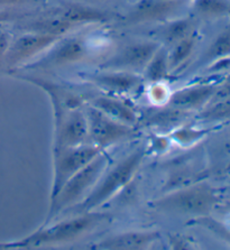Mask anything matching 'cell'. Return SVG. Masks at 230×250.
<instances>
[{"label":"cell","mask_w":230,"mask_h":250,"mask_svg":"<svg viewBox=\"0 0 230 250\" xmlns=\"http://www.w3.org/2000/svg\"><path fill=\"white\" fill-rule=\"evenodd\" d=\"M93 107L99 109L110 118L129 126L137 123V116L133 109L119 100L101 97L93 101Z\"/></svg>","instance_id":"obj_15"},{"label":"cell","mask_w":230,"mask_h":250,"mask_svg":"<svg viewBox=\"0 0 230 250\" xmlns=\"http://www.w3.org/2000/svg\"><path fill=\"white\" fill-rule=\"evenodd\" d=\"M161 45L153 41H137L124 46L105 61L103 67L115 71H127L137 73L145 67Z\"/></svg>","instance_id":"obj_9"},{"label":"cell","mask_w":230,"mask_h":250,"mask_svg":"<svg viewBox=\"0 0 230 250\" xmlns=\"http://www.w3.org/2000/svg\"><path fill=\"white\" fill-rule=\"evenodd\" d=\"M11 41H13L11 34L8 30L3 28L2 25H0V64L3 63V60H5L6 53L10 46Z\"/></svg>","instance_id":"obj_26"},{"label":"cell","mask_w":230,"mask_h":250,"mask_svg":"<svg viewBox=\"0 0 230 250\" xmlns=\"http://www.w3.org/2000/svg\"><path fill=\"white\" fill-rule=\"evenodd\" d=\"M93 80L101 88L117 93L130 92L137 89L142 83V78L137 73L115 70L98 74Z\"/></svg>","instance_id":"obj_13"},{"label":"cell","mask_w":230,"mask_h":250,"mask_svg":"<svg viewBox=\"0 0 230 250\" xmlns=\"http://www.w3.org/2000/svg\"><path fill=\"white\" fill-rule=\"evenodd\" d=\"M90 45L84 37H66L60 39L54 45L48 48L42 59H40L32 67H62L75 64L88 58Z\"/></svg>","instance_id":"obj_8"},{"label":"cell","mask_w":230,"mask_h":250,"mask_svg":"<svg viewBox=\"0 0 230 250\" xmlns=\"http://www.w3.org/2000/svg\"><path fill=\"white\" fill-rule=\"evenodd\" d=\"M105 214H84L81 217L65 220L58 225L43 228L32 236L21 241L9 244V248H25L29 246H40L45 244H56L72 240L73 238L80 236L86 230L93 228L94 226L105 220Z\"/></svg>","instance_id":"obj_3"},{"label":"cell","mask_w":230,"mask_h":250,"mask_svg":"<svg viewBox=\"0 0 230 250\" xmlns=\"http://www.w3.org/2000/svg\"><path fill=\"white\" fill-rule=\"evenodd\" d=\"M56 118L61 119V123L58 124L55 154L64 149L84 145L89 139L85 113L80 110H73L64 117L61 109V116H58Z\"/></svg>","instance_id":"obj_10"},{"label":"cell","mask_w":230,"mask_h":250,"mask_svg":"<svg viewBox=\"0 0 230 250\" xmlns=\"http://www.w3.org/2000/svg\"><path fill=\"white\" fill-rule=\"evenodd\" d=\"M228 97H230V74H229V77L226 79L225 82L219 86V88H217L216 93H214L212 99H214V101L217 102V101L224 100Z\"/></svg>","instance_id":"obj_27"},{"label":"cell","mask_w":230,"mask_h":250,"mask_svg":"<svg viewBox=\"0 0 230 250\" xmlns=\"http://www.w3.org/2000/svg\"><path fill=\"white\" fill-rule=\"evenodd\" d=\"M158 238L157 232H125L104 240L98 248L104 249H141Z\"/></svg>","instance_id":"obj_14"},{"label":"cell","mask_w":230,"mask_h":250,"mask_svg":"<svg viewBox=\"0 0 230 250\" xmlns=\"http://www.w3.org/2000/svg\"><path fill=\"white\" fill-rule=\"evenodd\" d=\"M194 10L206 20L230 17V0H194Z\"/></svg>","instance_id":"obj_20"},{"label":"cell","mask_w":230,"mask_h":250,"mask_svg":"<svg viewBox=\"0 0 230 250\" xmlns=\"http://www.w3.org/2000/svg\"><path fill=\"white\" fill-rule=\"evenodd\" d=\"M77 27L78 26H75L71 21L64 20L56 13H53L29 22L28 32L48 34V35L62 37Z\"/></svg>","instance_id":"obj_16"},{"label":"cell","mask_w":230,"mask_h":250,"mask_svg":"<svg viewBox=\"0 0 230 250\" xmlns=\"http://www.w3.org/2000/svg\"><path fill=\"white\" fill-rule=\"evenodd\" d=\"M216 90L214 84H199L181 89L169 98V105L182 110L199 108L212 99Z\"/></svg>","instance_id":"obj_12"},{"label":"cell","mask_w":230,"mask_h":250,"mask_svg":"<svg viewBox=\"0 0 230 250\" xmlns=\"http://www.w3.org/2000/svg\"><path fill=\"white\" fill-rule=\"evenodd\" d=\"M202 117L208 120H219L230 117V97L224 100L217 101L214 105L203 112Z\"/></svg>","instance_id":"obj_24"},{"label":"cell","mask_w":230,"mask_h":250,"mask_svg":"<svg viewBox=\"0 0 230 250\" xmlns=\"http://www.w3.org/2000/svg\"><path fill=\"white\" fill-rule=\"evenodd\" d=\"M193 21L191 18H182V20L173 21L165 30L164 37L167 43L175 44L176 42L183 40L191 34H193Z\"/></svg>","instance_id":"obj_22"},{"label":"cell","mask_w":230,"mask_h":250,"mask_svg":"<svg viewBox=\"0 0 230 250\" xmlns=\"http://www.w3.org/2000/svg\"><path fill=\"white\" fill-rule=\"evenodd\" d=\"M194 222L199 223V225H202L203 227H206L207 229H209L212 231L217 234V236H219L221 239L226 240L227 242L230 244V229L226 228L221 225V223L217 222L216 220H212V219H209V218H201V219H198V220H195Z\"/></svg>","instance_id":"obj_25"},{"label":"cell","mask_w":230,"mask_h":250,"mask_svg":"<svg viewBox=\"0 0 230 250\" xmlns=\"http://www.w3.org/2000/svg\"><path fill=\"white\" fill-rule=\"evenodd\" d=\"M43 0H0V8L20 5H32V3H40Z\"/></svg>","instance_id":"obj_28"},{"label":"cell","mask_w":230,"mask_h":250,"mask_svg":"<svg viewBox=\"0 0 230 250\" xmlns=\"http://www.w3.org/2000/svg\"><path fill=\"white\" fill-rule=\"evenodd\" d=\"M85 116L88 121L89 139H91L93 145L100 149L107 148L135 134L133 126L110 118L93 105L86 108Z\"/></svg>","instance_id":"obj_5"},{"label":"cell","mask_w":230,"mask_h":250,"mask_svg":"<svg viewBox=\"0 0 230 250\" xmlns=\"http://www.w3.org/2000/svg\"><path fill=\"white\" fill-rule=\"evenodd\" d=\"M186 0H139L130 11L133 22L154 21L169 17L182 7Z\"/></svg>","instance_id":"obj_11"},{"label":"cell","mask_w":230,"mask_h":250,"mask_svg":"<svg viewBox=\"0 0 230 250\" xmlns=\"http://www.w3.org/2000/svg\"><path fill=\"white\" fill-rule=\"evenodd\" d=\"M56 14L69 21L75 26H81L90 22H100L108 20V16L103 11L81 5H69L55 11Z\"/></svg>","instance_id":"obj_17"},{"label":"cell","mask_w":230,"mask_h":250,"mask_svg":"<svg viewBox=\"0 0 230 250\" xmlns=\"http://www.w3.org/2000/svg\"><path fill=\"white\" fill-rule=\"evenodd\" d=\"M144 156L145 149L141 147L134 153L128 155L125 160L119 162L105 175L101 183L90 193L88 198L81 203L80 209L82 211L89 212L116 195V193H118L123 188H125L135 176Z\"/></svg>","instance_id":"obj_1"},{"label":"cell","mask_w":230,"mask_h":250,"mask_svg":"<svg viewBox=\"0 0 230 250\" xmlns=\"http://www.w3.org/2000/svg\"><path fill=\"white\" fill-rule=\"evenodd\" d=\"M108 161V157L105 154L100 153L84 168H81L72 177H70L69 181L63 185L61 191L52 199L53 203L47 222L51 221L60 212L77 203L78 200L82 198L90 188L93 187L107 167Z\"/></svg>","instance_id":"obj_2"},{"label":"cell","mask_w":230,"mask_h":250,"mask_svg":"<svg viewBox=\"0 0 230 250\" xmlns=\"http://www.w3.org/2000/svg\"><path fill=\"white\" fill-rule=\"evenodd\" d=\"M218 202V196L212 188L207 184L195 185L157 201L156 206L161 210L207 215Z\"/></svg>","instance_id":"obj_4"},{"label":"cell","mask_w":230,"mask_h":250,"mask_svg":"<svg viewBox=\"0 0 230 250\" xmlns=\"http://www.w3.org/2000/svg\"><path fill=\"white\" fill-rule=\"evenodd\" d=\"M15 18H17V15L10 13V11L0 9V25H3L5 22L13 21Z\"/></svg>","instance_id":"obj_29"},{"label":"cell","mask_w":230,"mask_h":250,"mask_svg":"<svg viewBox=\"0 0 230 250\" xmlns=\"http://www.w3.org/2000/svg\"><path fill=\"white\" fill-rule=\"evenodd\" d=\"M227 172H230V163H229V165L227 166Z\"/></svg>","instance_id":"obj_30"},{"label":"cell","mask_w":230,"mask_h":250,"mask_svg":"<svg viewBox=\"0 0 230 250\" xmlns=\"http://www.w3.org/2000/svg\"><path fill=\"white\" fill-rule=\"evenodd\" d=\"M167 52L165 47H160L153 55L144 70L147 80L156 83L163 81L167 77L169 72Z\"/></svg>","instance_id":"obj_21"},{"label":"cell","mask_w":230,"mask_h":250,"mask_svg":"<svg viewBox=\"0 0 230 250\" xmlns=\"http://www.w3.org/2000/svg\"><path fill=\"white\" fill-rule=\"evenodd\" d=\"M230 58V21L216 36L202 58L203 64H213Z\"/></svg>","instance_id":"obj_18"},{"label":"cell","mask_w":230,"mask_h":250,"mask_svg":"<svg viewBox=\"0 0 230 250\" xmlns=\"http://www.w3.org/2000/svg\"><path fill=\"white\" fill-rule=\"evenodd\" d=\"M61 37L48 34L28 32L13 40L6 53L3 63L10 69L25 65V63L34 58L44 54L52 45H54Z\"/></svg>","instance_id":"obj_7"},{"label":"cell","mask_w":230,"mask_h":250,"mask_svg":"<svg viewBox=\"0 0 230 250\" xmlns=\"http://www.w3.org/2000/svg\"><path fill=\"white\" fill-rule=\"evenodd\" d=\"M184 117H187L186 110L172 107L168 110H163L153 115L152 118L148 119V124L152 125L153 127L167 128L168 126L179 125Z\"/></svg>","instance_id":"obj_23"},{"label":"cell","mask_w":230,"mask_h":250,"mask_svg":"<svg viewBox=\"0 0 230 250\" xmlns=\"http://www.w3.org/2000/svg\"><path fill=\"white\" fill-rule=\"evenodd\" d=\"M195 44H197V37L193 33L173 45L172 50L167 52L169 71L178 69L187 62L194 51Z\"/></svg>","instance_id":"obj_19"},{"label":"cell","mask_w":230,"mask_h":250,"mask_svg":"<svg viewBox=\"0 0 230 250\" xmlns=\"http://www.w3.org/2000/svg\"><path fill=\"white\" fill-rule=\"evenodd\" d=\"M101 153L96 145H81L67 148L55 154V179L53 185L52 199L61 191L63 185L75 173L84 168Z\"/></svg>","instance_id":"obj_6"}]
</instances>
